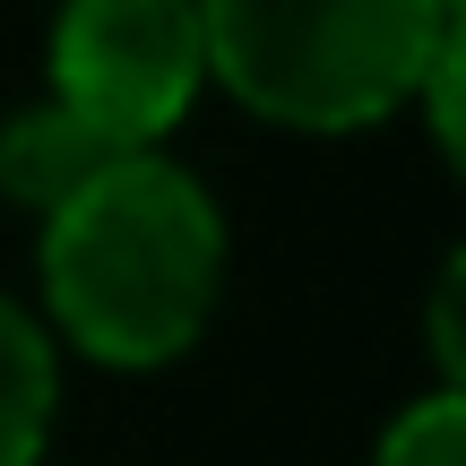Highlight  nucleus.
<instances>
[{"mask_svg":"<svg viewBox=\"0 0 466 466\" xmlns=\"http://www.w3.org/2000/svg\"><path fill=\"white\" fill-rule=\"evenodd\" d=\"M225 277V217L182 165L130 147L44 217L52 319L96 363H173L208 329Z\"/></svg>","mask_w":466,"mask_h":466,"instance_id":"1","label":"nucleus"},{"mask_svg":"<svg viewBox=\"0 0 466 466\" xmlns=\"http://www.w3.org/2000/svg\"><path fill=\"white\" fill-rule=\"evenodd\" d=\"M199 44L250 113L363 130L458 44V0H199Z\"/></svg>","mask_w":466,"mask_h":466,"instance_id":"2","label":"nucleus"},{"mask_svg":"<svg viewBox=\"0 0 466 466\" xmlns=\"http://www.w3.org/2000/svg\"><path fill=\"white\" fill-rule=\"evenodd\" d=\"M208 78L199 0H69L52 26V104L121 147H156Z\"/></svg>","mask_w":466,"mask_h":466,"instance_id":"3","label":"nucleus"},{"mask_svg":"<svg viewBox=\"0 0 466 466\" xmlns=\"http://www.w3.org/2000/svg\"><path fill=\"white\" fill-rule=\"evenodd\" d=\"M130 147L104 138L96 121H78L69 104H35V113H17L9 130H0V190H9L17 208H35V217H52L61 199H78Z\"/></svg>","mask_w":466,"mask_h":466,"instance_id":"4","label":"nucleus"},{"mask_svg":"<svg viewBox=\"0 0 466 466\" xmlns=\"http://www.w3.org/2000/svg\"><path fill=\"white\" fill-rule=\"evenodd\" d=\"M52 337L0 294V466H35L52 432Z\"/></svg>","mask_w":466,"mask_h":466,"instance_id":"5","label":"nucleus"},{"mask_svg":"<svg viewBox=\"0 0 466 466\" xmlns=\"http://www.w3.org/2000/svg\"><path fill=\"white\" fill-rule=\"evenodd\" d=\"M371 466H466V406H458V389H441V398H423L415 415H398Z\"/></svg>","mask_w":466,"mask_h":466,"instance_id":"6","label":"nucleus"}]
</instances>
